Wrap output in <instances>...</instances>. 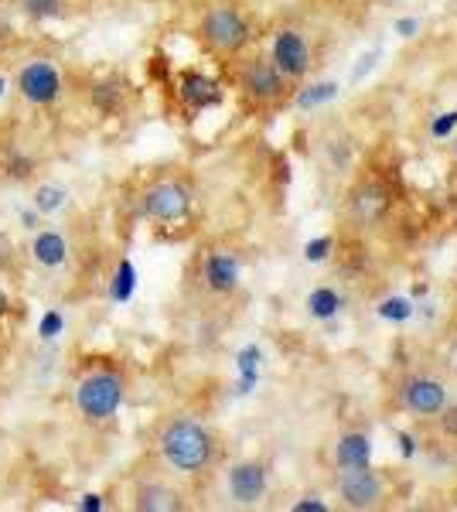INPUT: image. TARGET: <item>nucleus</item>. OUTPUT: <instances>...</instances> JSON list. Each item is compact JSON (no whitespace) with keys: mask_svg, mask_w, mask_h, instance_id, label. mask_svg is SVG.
<instances>
[{"mask_svg":"<svg viewBox=\"0 0 457 512\" xmlns=\"http://www.w3.org/2000/svg\"><path fill=\"white\" fill-rule=\"evenodd\" d=\"M454 130H457V110L440 113V117L434 120V127H430V134H434V140H444V137H451Z\"/></svg>","mask_w":457,"mask_h":512,"instance_id":"nucleus-25","label":"nucleus"},{"mask_svg":"<svg viewBox=\"0 0 457 512\" xmlns=\"http://www.w3.org/2000/svg\"><path fill=\"white\" fill-rule=\"evenodd\" d=\"M72 400L86 424H110L127 400V373L116 362H96L76 379Z\"/></svg>","mask_w":457,"mask_h":512,"instance_id":"nucleus-3","label":"nucleus"},{"mask_svg":"<svg viewBox=\"0 0 457 512\" xmlns=\"http://www.w3.org/2000/svg\"><path fill=\"white\" fill-rule=\"evenodd\" d=\"M62 328H65L62 311H45V318H41V325H38V335L45 338V342H55V338L62 335Z\"/></svg>","mask_w":457,"mask_h":512,"instance_id":"nucleus-23","label":"nucleus"},{"mask_svg":"<svg viewBox=\"0 0 457 512\" xmlns=\"http://www.w3.org/2000/svg\"><path fill=\"white\" fill-rule=\"evenodd\" d=\"M331 246H335V239H331V236H318V239H311V243L304 246V260H307V263H321V260H328Z\"/></svg>","mask_w":457,"mask_h":512,"instance_id":"nucleus-24","label":"nucleus"},{"mask_svg":"<svg viewBox=\"0 0 457 512\" xmlns=\"http://www.w3.org/2000/svg\"><path fill=\"white\" fill-rule=\"evenodd\" d=\"M331 472L338 468H359V465H372V434L369 431H342L335 437L328 451Z\"/></svg>","mask_w":457,"mask_h":512,"instance_id":"nucleus-14","label":"nucleus"},{"mask_svg":"<svg viewBox=\"0 0 457 512\" xmlns=\"http://www.w3.org/2000/svg\"><path fill=\"white\" fill-rule=\"evenodd\" d=\"M198 280L212 297H232L243 284V256L229 246H212L198 263Z\"/></svg>","mask_w":457,"mask_h":512,"instance_id":"nucleus-10","label":"nucleus"},{"mask_svg":"<svg viewBox=\"0 0 457 512\" xmlns=\"http://www.w3.org/2000/svg\"><path fill=\"white\" fill-rule=\"evenodd\" d=\"M451 366H454V373H457V345H454V355H451Z\"/></svg>","mask_w":457,"mask_h":512,"instance_id":"nucleus-33","label":"nucleus"},{"mask_svg":"<svg viewBox=\"0 0 457 512\" xmlns=\"http://www.w3.org/2000/svg\"><path fill=\"white\" fill-rule=\"evenodd\" d=\"M290 509H294V512H331V506L324 502V495H318V492L301 495V502H294Z\"/></svg>","mask_w":457,"mask_h":512,"instance_id":"nucleus-26","label":"nucleus"},{"mask_svg":"<svg viewBox=\"0 0 457 512\" xmlns=\"http://www.w3.org/2000/svg\"><path fill=\"white\" fill-rule=\"evenodd\" d=\"M38 219H41V212H38V209H31V212L24 209V212H21V226H24V229H38Z\"/></svg>","mask_w":457,"mask_h":512,"instance_id":"nucleus-30","label":"nucleus"},{"mask_svg":"<svg viewBox=\"0 0 457 512\" xmlns=\"http://www.w3.org/2000/svg\"><path fill=\"white\" fill-rule=\"evenodd\" d=\"M4 96H7V79L0 76V99H4Z\"/></svg>","mask_w":457,"mask_h":512,"instance_id":"nucleus-32","label":"nucleus"},{"mask_svg":"<svg viewBox=\"0 0 457 512\" xmlns=\"http://www.w3.org/2000/svg\"><path fill=\"white\" fill-rule=\"evenodd\" d=\"M232 86L249 110H277L294 96V82L273 65L267 55L246 52L232 62Z\"/></svg>","mask_w":457,"mask_h":512,"instance_id":"nucleus-4","label":"nucleus"},{"mask_svg":"<svg viewBox=\"0 0 457 512\" xmlns=\"http://www.w3.org/2000/svg\"><path fill=\"white\" fill-rule=\"evenodd\" d=\"M154 451L174 478H205L226 458V441L212 424L191 414H174L157 427Z\"/></svg>","mask_w":457,"mask_h":512,"instance_id":"nucleus-1","label":"nucleus"},{"mask_svg":"<svg viewBox=\"0 0 457 512\" xmlns=\"http://www.w3.org/2000/svg\"><path fill=\"white\" fill-rule=\"evenodd\" d=\"M130 506L140 512H178L185 509V492L164 475H147L134 482V492H130Z\"/></svg>","mask_w":457,"mask_h":512,"instance_id":"nucleus-12","label":"nucleus"},{"mask_svg":"<svg viewBox=\"0 0 457 512\" xmlns=\"http://www.w3.org/2000/svg\"><path fill=\"white\" fill-rule=\"evenodd\" d=\"M393 407L417 420H437L451 410V386L437 373L410 369L393 383Z\"/></svg>","mask_w":457,"mask_h":512,"instance_id":"nucleus-5","label":"nucleus"},{"mask_svg":"<svg viewBox=\"0 0 457 512\" xmlns=\"http://www.w3.org/2000/svg\"><path fill=\"white\" fill-rule=\"evenodd\" d=\"M62 89H65L62 72H58V65L48 59L28 62L18 72V93L28 99L31 106H55L58 99H62Z\"/></svg>","mask_w":457,"mask_h":512,"instance_id":"nucleus-11","label":"nucleus"},{"mask_svg":"<svg viewBox=\"0 0 457 512\" xmlns=\"http://www.w3.org/2000/svg\"><path fill=\"white\" fill-rule=\"evenodd\" d=\"M229 502L239 509H256L270 495V465L260 458H243L226 468Z\"/></svg>","mask_w":457,"mask_h":512,"instance_id":"nucleus-9","label":"nucleus"},{"mask_svg":"<svg viewBox=\"0 0 457 512\" xmlns=\"http://www.w3.org/2000/svg\"><path fill=\"white\" fill-rule=\"evenodd\" d=\"M21 11L28 14L31 21H55V18H62L65 0H21Z\"/></svg>","mask_w":457,"mask_h":512,"instance_id":"nucleus-20","label":"nucleus"},{"mask_svg":"<svg viewBox=\"0 0 457 512\" xmlns=\"http://www.w3.org/2000/svg\"><path fill=\"white\" fill-rule=\"evenodd\" d=\"M178 99L188 106L191 113H205V110H212V106H222L226 89H222V82L212 79L209 72L185 69L178 76Z\"/></svg>","mask_w":457,"mask_h":512,"instance_id":"nucleus-13","label":"nucleus"},{"mask_svg":"<svg viewBox=\"0 0 457 512\" xmlns=\"http://www.w3.org/2000/svg\"><path fill=\"white\" fill-rule=\"evenodd\" d=\"M454 321H457V301H454Z\"/></svg>","mask_w":457,"mask_h":512,"instance_id":"nucleus-34","label":"nucleus"},{"mask_svg":"<svg viewBox=\"0 0 457 512\" xmlns=\"http://www.w3.org/2000/svg\"><path fill=\"white\" fill-rule=\"evenodd\" d=\"M338 93H342V86H338L335 79H324V82H311V86L297 89L294 103L301 106V110H314V106H324V103H331V99H338Z\"/></svg>","mask_w":457,"mask_h":512,"instance_id":"nucleus-17","label":"nucleus"},{"mask_svg":"<svg viewBox=\"0 0 457 512\" xmlns=\"http://www.w3.org/2000/svg\"><path fill=\"white\" fill-rule=\"evenodd\" d=\"M195 38L212 59L236 62L249 52L256 38V24L239 0H212L195 21Z\"/></svg>","mask_w":457,"mask_h":512,"instance_id":"nucleus-2","label":"nucleus"},{"mask_svg":"<svg viewBox=\"0 0 457 512\" xmlns=\"http://www.w3.org/2000/svg\"><path fill=\"white\" fill-rule=\"evenodd\" d=\"M267 59L277 65L294 86H301V82L314 72V45L301 28L280 24V28H273V35H270Z\"/></svg>","mask_w":457,"mask_h":512,"instance_id":"nucleus-8","label":"nucleus"},{"mask_svg":"<svg viewBox=\"0 0 457 512\" xmlns=\"http://www.w3.org/2000/svg\"><path fill=\"white\" fill-rule=\"evenodd\" d=\"M140 216L157 226H174V222H185L195 209V188L178 175H161L147 181L137 195Z\"/></svg>","mask_w":457,"mask_h":512,"instance_id":"nucleus-6","label":"nucleus"},{"mask_svg":"<svg viewBox=\"0 0 457 512\" xmlns=\"http://www.w3.org/2000/svg\"><path fill=\"white\" fill-rule=\"evenodd\" d=\"M31 260L45 270H58L69 263V239H65L58 229H41L31 243Z\"/></svg>","mask_w":457,"mask_h":512,"instance_id":"nucleus-15","label":"nucleus"},{"mask_svg":"<svg viewBox=\"0 0 457 512\" xmlns=\"http://www.w3.org/2000/svg\"><path fill=\"white\" fill-rule=\"evenodd\" d=\"M65 202H69V192H65L62 185H55V181H45V185H38L35 198H31V205H35L41 216H55V212H62Z\"/></svg>","mask_w":457,"mask_h":512,"instance_id":"nucleus-18","label":"nucleus"},{"mask_svg":"<svg viewBox=\"0 0 457 512\" xmlns=\"http://www.w3.org/2000/svg\"><path fill=\"white\" fill-rule=\"evenodd\" d=\"M7 308H11V297H7V291H4V287H0V321H4Z\"/></svg>","mask_w":457,"mask_h":512,"instance_id":"nucleus-31","label":"nucleus"},{"mask_svg":"<svg viewBox=\"0 0 457 512\" xmlns=\"http://www.w3.org/2000/svg\"><path fill=\"white\" fill-rule=\"evenodd\" d=\"M379 315L389 318V321H410L413 318V304L406 301V297H389V301H382Z\"/></svg>","mask_w":457,"mask_h":512,"instance_id":"nucleus-22","label":"nucleus"},{"mask_svg":"<svg viewBox=\"0 0 457 512\" xmlns=\"http://www.w3.org/2000/svg\"><path fill=\"white\" fill-rule=\"evenodd\" d=\"M79 509H82V512H103V509H106V502H103V495H96V492H93V495H86V499L79 502Z\"/></svg>","mask_w":457,"mask_h":512,"instance_id":"nucleus-28","label":"nucleus"},{"mask_svg":"<svg viewBox=\"0 0 457 512\" xmlns=\"http://www.w3.org/2000/svg\"><path fill=\"white\" fill-rule=\"evenodd\" d=\"M134 291H137V270H134V263L120 260V263H116V274L110 280V297L123 304V301H130V297H134Z\"/></svg>","mask_w":457,"mask_h":512,"instance_id":"nucleus-19","label":"nucleus"},{"mask_svg":"<svg viewBox=\"0 0 457 512\" xmlns=\"http://www.w3.org/2000/svg\"><path fill=\"white\" fill-rule=\"evenodd\" d=\"M14 260H18V250H14L11 236L0 233V274H4V270H11V267H14Z\"/></svg>","mask_w":457,"mask_h":512,"instance_id":"nucleus-27","label":"nucleus"},{"mask_svg":"<svg viewBox=\"0 0 457 512\" xmlns=\"http://www.w3.org/2000/svg\"><path fill=\"white\" fill-rule=\"evenodd\" d=\"M331 495L348 512H372L389 506V475L376 465L338 468L331 475Z\"/></svg>","mask_w":457,"mask_h":512,"instance_id":"nucleus-7","label":"nucleus"},{"mask_svg":"<svg viewBox=\"0 0 457 512\" xmlns=\"http://www.w3.org/2000/svg\"><path fill=\"white\" fill-rule=\"evenodd\" d=\"M396 31H400L403 38H413L420 31V21H413V18H406V21H400L396 24Z\"/></svg>","mask_w":457,"mask_h":512,"instance_id":"nucleus-29","label":"nucleus"},{"mask_svg":"<svg viewBox=\"0 0 457 512\" xmlns=\"http://www.w3.org/2000/svg\"><path fill=\"white\" fill-rule=\"evenodd\" d=\"M93 103H96V110H103V113H116L123 106V89H120V82H99V86L93 89Z\"/></svg>","mask_w":457,"mask_h":512,"instance_id":"nucleus-21","label":"nucleus"},{"mask_svg":"<svg viewBox=\"0 0 457 512\" xmlns=\"http://www.w3.org/2000/svg\"><path fill=\"white\" fill-rule=\"evenodd\" d=\"M304 308H307V315H311L314 321H331V318L342 315L345 294L338 291V287H331V284H321V287H314V291L307 294Z\"/></svg>","mask_w":457,"mask_h":512,"instance_id":"nucleus-16","label":"nucleus"}]
</instances>
